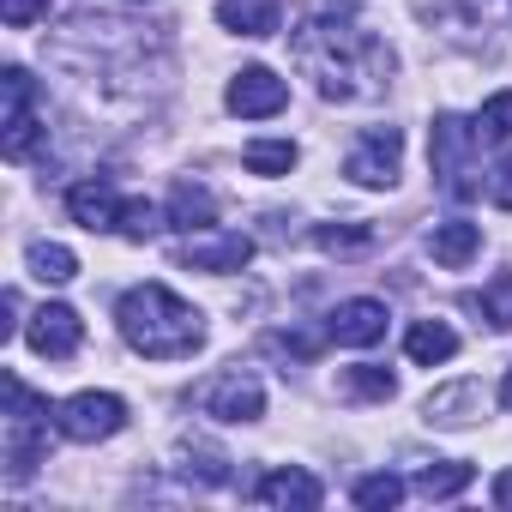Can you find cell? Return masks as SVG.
<instances>
[{
	"instance_id": "26",
	"label": "cell",
	"mask_w": 512,
	"mask_h": 512,
	"mask_svg": "<svg viewBox=\"0 0 512 512\" xmlns=\"http://www.w3.org/2000/svg\"><path fill=\"white\" fill-rule=\"evenodd\" d=\"M163 229V211L151 205V199H127V211H121V235L127 241H151Z\"/></svg>"
},
{
	"instance_id": "5",
	"label": "cell",
	"mask_w": 512,
	"mask_h": 512,
	"mask_svg": "<svg viewBox=\"0 0 512 512\" xmlns=\"http://www.w3.org/2000/svg\"><path fill=\"white\" fill-rule=\"evenodd\" d=\"M55 422H61L67 440L97 446V440H109V434L127 428V404H121L115 392H73L67 404H55Z\"/></svg>"
},
{
	"instance_id": "20",
	"label": "cell",
	"mask_w": 512,
	"mask_h": 512,
	"mask_svg": "<svg viewBox=\"0 0 512 512\" xmlns=\"http://www.w3.org/2000/svg\"><path fill=\"white\" fill-rule=\"evenodd\" d=\"M241 163H247L253 175H290V169H296V145H290V139H247V145H241Z\"/></svg>"
},
{
	"instance_id": "25",
	"label": "cell",
	"mask_w": 512,
	"mask_h": 512,
	"mask_svg": "<svg viewBox=\"0 0 512 512\" xmlns=\"http://www.w3.org/2000/svg\"><path fill=\"white\" fill-rule=\"evenodd\" d=\"M398 500H404V482H398L392 470H374V476H362V482H356V506H368V512L398 506Z\"/></svg>"
},
{
	"instance_id": "6",
	"label": "cell",
	"mask_w": 512,
	"mask_h": 512,
	"mask_svg": "<svg viewBox=\"0 0 512 512\" xmlns=\"http://www.w3.org/2000/svg\"><path fill=\"white\" fill-rule=\"evenodd\" d=\"M199 410L217 416V422H260V416H266V386L253 380V374H241V368L211 374V380L199 386Z\"/></svg>"
},
{
	"instance_id": "27",
	"label": "cell",
	"mask_w": 512,
	"mask_h": 512,
	"mask_svg": "<svg viewBox=\"0 0 512 512\" xmlns=\"http://www.w3.org/2000/svg\"><path fill=\"white\" fill-rule=\"evenodd\" d=\"M314 241H320L326 253H362V247L374 241V229H368V223H356V229H332V223H320Z\"/></svg>"
},
{
	"instance_id": "14",
	"label": "cell",
	"mask_w": 512,
	"mask_h": 512,
	"mask_svg": "<svg viewBox=\"0 0 512 512\" xmlns=\"http://www.w3.org/2000/svg\"><path fill=\"white\" fill-rule=\"evenodd\" d=\"M260 494L266 506H284V512H314L320 500H326V488H320V476H308V470H272V476H260Z\"/></svg>"
},
{
	"instance_id": "23",
	"label": "cell",
	"mask_w": 512,
	"mask_h": 512,
	"mask_svg": "<svg viewBox=\"0 0 512 512\" xmlns=\"http://www.w3.org/2000/svg\"><path fill=\"white\" fill-rule=\"evenodd\" d=\"M470 127H476V139H482V145L512 139V91H494V97L476 109V121H470Z\"/></svg>"
},
{
	"instance_id": "1",
	"label": "cell",
	"mask_w": 512,
	"mask_h": 512,
	"mask_svg": "<svg viewBox=\"0 0 512 512\" xmlns=\"http://www.w3.org/2000/svg\"><path fill=\"white\" fill-rule=\"evenodd\" d=\"M290 49L326 103H362L392 85V49L350 19H308L290 37Z\"/></svg>"
},
{
	"instance_id": "32",
	"label": "cell",
	"mask_w": 512,
	"mask_h": 512,
	"mask_svg": "<svg viewBox=\"0 0 512 512\" xmlns=\"http://www.w3.org/2000/svg\"><path fill=\"white\" fill-rule=\"evenodd\" d=\"M500 404L512 410V368H506V380H500Z\"/></svg>"
},
{
	"instance_id": "4",
	"label": "cell",
	"mask_w": 512,
	"mask_h": 512,
	"mask_svg": "<svg viewBox=\"0 0 512 512\" xmlns=\"http://www.w3.org/2000/svg\"><path fill=\"white\" fill-rule=\"evenodd\" d=\"M482 139H476V127L470 121H458V115H434V133H428V163H434V175H440V187L452 193V199H470L476 193V169H470V151H476Z\"/></svg>"
},
{
	"instance_id": "28",
	"label": "cell",
	"mask_w": 512,
	"mask_h": 512,
	"mask_svg": "<svg viewBox=\"0 0 512 512\" xmlns=\"http://www.w3.org/2000/svg\"><path fill=\"white\" fill-rule=\"evenodd\" d=\"M482 314H488L500 332H512V272H500V278L482 290Z\"/></svg>"
},
{
	"instance_id": "15",
	"label": "cell",
	"mask_w": 512,
	"mask_h": 512,
	"mask_svg": "<svg viewBox=\"0 0 512 512\" xmlns=\"http://www.w3.org/2000/svg\"><path fill=\"white\" fill-rule=\"evenodd\" d=\"M169 223L187 229V235L217 229V199H211V187H199V181H175V193H169Z\"/></svg>"
},
{
	"instance_id": "30",
	"label": "cell",
	"mask_w": 512,
	"mask_h": 512,
	"mask_svg": "<svg viewBox=\"0 0 512 512\" xmlns=\"http://www.w3.org/2000/svg\"><path fill=\"white\" fill-rule=\"evenodd\" d=\"M488 199H494L500 211H512V157H500V169L488 175Z\"/></svg>"
},
{
	"instance_id": "12",
	"label": "cell",
	"mask_w": 512,
	"mask_h": 512,
	"mask_svg": "<svg viewBox=\"0 0 512 512\" xmlns=\"http://www.w3.org/2000/svg\"><path fill=\"white\" fill-rule=\"evenodd\" d=\"M181 260L193 266V272H241L247 260H253V241L247 235H199V241H187L181 247Z\"/></svg>"
},
{
	"instance_id": "18",
	"label": "cell",
	"mask_w": 512,
	"mask_h": 512,
	"mask_svg": "<svg viewBox=\"0 0 512 512\" xmlns=\"http://www.w3.org/2000/svg\"><path fill=\"white\" fill-rule=\"evenodd\" d=\"M31 278H43V284H73L79 278V253L73 247H61V241H31Z\"/></svg>"
},
{
	"instance_id": "24",
	"label": "cell",
	"mask_w": 512,
	"mask_h": 512,
	"mask_svg": "<svg viewBox=\"0 0 512 512\" xmlns=\"http://www.w3.org/2000/svg\"><path fill=\"white\" fill-rule=\"evenodd\" d=\"M344 392H350V398H380V404H386V398L398 392V380H392L386 368H374V362H356V368L344 374Z\"/></svg>"
},
{
	"instance_id": "16",
	"label": "cell",
	"mask_w": 512,
	"mask_h": 512,
	"mask_svg": "<svg viewBox=\"0 0 512 512\" xmlns=\"http://www.w3.org/2000/svg\"><path fill=\"white\" fill-rule=\"evenodd\" d=\"M404 356H410L416 368H440V362L458 356V332H452L446 320H416V326L404 332Z\"/></svg>"
},
{
	"instance_id": "17",
	"label": "cell",
	"mask_w": 512,
	"mask_h": 512,
	"mask_svg": "<svg viewBox=\"0 0 512 512\" xmlns=\"http://www.w3.org/2000/svg\"><path fill=\"white\" fill-rule=\"evenodd\" d=\"M217 25L235 37H272L278 31V0H217Z\"/></svg>"
},
{
	"instance_id": "3",
	"label": "cell",
	"mask_w": 512,
	"mask_h": 512,
	"mask_svg": "<svg viewBox=\"0 0 512 512\" xmlns=\"http://www.w3.org/2000/svg\"><path fill=\"white\" fill-rule=\"evenodd\" d=\"M49 428L61 434L49 398H37L25 380H7V482H31L49 458Z\"/></svg>"
},
{
	"instance_id": "21",
	"label": "cell",
	"mask_w": 512,
	"mask_h": 512,
	"mask_svg": "<svg viewBox=\"0 0 512 512\" xmlns=\"http://www.w3.org/2000/svg\"><path fill=\"white\" fill-rule=\"evenodd\" d=\"M476 398H482V392H476V380H464V386H452V392H434V398L422 404V416H428V422H440V428H464V422H470L464 410H476Z\"/></svg>"
},
{
	"instance_id": "11",
	"label": "cell",
	"mask_w": 512,
	"mask_h": 512,
	"mask_svg": "<svg viewBox=\"0 0 512 512\" xmlns=\"http://www.w3.org/2000/svg\"><path fill=\"white\" fill-rule=\"evenodd\" d=\"M121 199H115V187L103 181V175H91V181H79V187H67V217L79 223V229H121Z\"/></svg>"
},
{
	"instance_id": "31",
	"label": "cell",
	"mask_w": 512,
	"mask_h": 512,
	"mask_svg": "<svg viewBox=\"0 0 512 512\" xmlns=\"http://www.w3.org/2000/svg\"><path fill=\"white\" fill-rule=\"evenodd\" d=\"M494 506H512V470L494 476Z\"/></svg>"
},
{
	"instance_id": "19",
	"label": "cell",
	"mask_w": 512,
	"mask_h": 512,
	"mask_svg": "<svg viewBox=\"0 0 512 512\" xmlns=\"http://www.w3.org/2000/svg\"><path fill=\"white\" fill-rule=\"evenodd\" d=\"M470 482H476V464L446 458V464H428V470L416 476V494H428V500H452V494H464Z\"/></svg>"
},
{
	"instance_id": "22",
	"label": "cell",
	"mask_w": 512,
	"mask_h": 512,
	"mask_svg": "<svg viewBox=\"0 0 512 512\" xmlns=\"http://www.w3.org/2000/svg\"><path fill=\"white\" fill-rule=\"evenodd\" d=\"M37 145H43V121L31 115V103H25V109H7V133H0V151H7L13 163H25Z\"/></svg>"
},
{
	"instance_id": "10",
	"label": "cell",
	"mask_w": 512,
	"mask_h": 512,
	"mask_svg": "<svg viewBox=\"0 0 512 512\" xmlns=\"http://www.w3.org/2000/svg\"><path fill=\"white\" fill-rule=\"evenodd\" d=\"M386 326H392V314H386V302H374V296H350V302H338V308L326 314V338H332V344H350V350L380 344Z\"/></svg>"
},
{
	"instance_id": "7",
	"label": "cell",
	"mask_w": 512,
	"mask_h": 512,
	"mask_svg": "<svg viewBox=\"0 0 512 512\" xmlns=\"http://www.w3.org/2000/svg\"><path fill=\"white\" fill-rule=\"evenodd\" d=\"M398 163H404V133L398 127H368L356 139V151L344 157V175L356 187H392L398 181Z\"/></svg>"
},
{
	"instance_id": "29",
	"label": "cell",
	"mask_w": 512,
	"mask_h": 512,
	"mask_svg": "<svg viewBox=\"0 0 512 512\" xmlns=\"http://www.w3.org/2000/svg\"><path fill=\"white\" fill-rule=\"evenodd\" d=\"M43 13H49V0H0V19H7L13 31H31Z\"/></svg>"
},
{
	"instance_id": "9",
	"label": "cell",
	"mask_w": 512,
	"mask_h": 512,
	"mask_svg": "<svg viewBox=\"0 0 512 512\" xmlns=\"http://www.w3.org/2000/svg\"><path fill=\"white\" fill-rule=\"evenodd\" d=\"M25 344H31L37 356H49V362H67V356L85 344V320H79L67 302H43V308L25 320Z\"/></svg>"
},
{
	"instance_id": "2",
	"label": "cell",
	"mask_w": 512,
	"mask_h": 512,
	"mask_svg": "<svg viewBox=\"0 0 512 512\" xmlns=\"http://www.w3.org/2000/svg\"><path fill=\"white\" fill-rule=\"evenodd\" d=\"M127 350H139L145 362H187L205 344V314L193 302H181L169 284H139L121 296L115 308Z\"/></svg>"
},
{
	"instance_id": "8",
	"label": "cell",
	"mask_w": 512,
	"mask_h": 512,
	"mask_svg": "<svg viewBox=\"0 0 512 512\" xmlns=\"http://www.w3.org/2000/svg\"><path fill=\"white\" fill-rule=\"evenodd\" d=\"M223 103H229V115H241V121H266V115H284V109H290V85H284L272 67H241V73L229 79Z\"/></svg>"
},
{
	"instance_id": "13",
	"label": "cell",
	"mask_w": 512,
	"mask_h": 512,
	"mask_svg": "<svg viewBox=\"0 0 512 512\" xmlns=\"http://www.w3.org/2000/svg\"><path fill=\"white\" fill-rule=\"evenodd\" d=\"M428 253H434V266H446V272L470 266L476 253H482V223H470V217H446V223H434Z\"/></svg>"
}]
</instances>
